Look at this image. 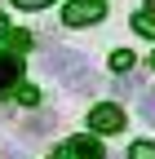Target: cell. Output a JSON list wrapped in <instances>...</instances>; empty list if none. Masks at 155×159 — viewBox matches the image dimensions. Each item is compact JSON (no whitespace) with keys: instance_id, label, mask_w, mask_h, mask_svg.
Instances as JSON below:
<instances>
[{"instance_id":"cell-14","label":"cell","mask_w":155,"mask_h":159,"mask_svg":"<svg viewBox=\"0 0 155 159\" xmlns=\"http://www.w3.org/2000/svg\"><path fill=\"white\" fill-rule=\"evenodd\" d=\"M151 66H155V57H151Z\"/></svg>"},{"instance_id":"cell-13","label":"cell","mask_w":155,"mask_h":159,"mask_svg":"<svg viewBox=\"0 0 155 159\" xmlns=\"http://www.w3.org/2000/svg\"><path fill=\"white\" fill-rule=\"evenodd\" d=\"M0 35H5V18H0Z\"/></svg>"},{"instance_id":"cell-3","label":"cell","mask_w":155,"mask_h":159,"mask_svg":"<svg viewBox=\"0 0 155 159\" xmlns=\"http://www.w3.org/2000/svg\"><path fill=\"white\" fill-rule=\"evenodd\" d=\"M58 159H106V155H102V142H93V137H71L62 142Z\"/></svg>"},{"instance_id":"cell-12","label":"cell","mask_w":155,"mask_h":159,"mask_svg":"<svg viewBox=\"0 0 155 159\" xmlns=\"http://www.w3.org/2000/svg\"><path fill=\"white\" fill-rule=\"evenodd\" d=\"M146 13H155V0H146Z\"/></svg>"},{"instance_id":"cell-7","label":"cell","mask_w":155,"mask_h":159,"mask_svg":"<svg viewBox=\"0 0 155 159\" xmlns=\"http://www.w3.org/2000/svg\"><path fill=\"white\" fill-rule=\"evenodd\" d=\"M111 66L120 71V75H129V71H133V53H129V49H115V53H111Z\"/></svg>"},{"instance_id":"cell-5","label":"cell","mask_w":155,"mask_h":159,"mask_svg":"<svg viewBox=\"0 0 155 159\" xmlns=\"http://www.w3.org/2000/svg\"><path fill=\"white\" fill-rule=\"evenodd\" d=\"M0 40L9 44V53H22V49L31 44V35H27V31H9V27H5V35H0Z\"/></svg>"},{"instance_id":"cell-4","label":"cell","mask_w":155,"mask_h":159,"mask_svg":"<svg viewBox=\"0 0 155 159\" xmlns=\"http://www.w3.org/2000/svg\"><path fill=\"white\" fill-rule=\"evenodd\" d=\"M22 80V53H0V93H13Z\"/></svg>"},{"instance_id":"cell-10","label":"cell","mask_w":155,"mask_h":159,"mask_svg":"<svg viewBox=\"0 0 155 159\" xmlns=\"http://www.w3.org/2000/svg\"><path fill=\"white\" fill-rule=\"evenodd\" d=\"M142 115L155 124V93H146V97H142Z\"/></svg>"},{"instance_id":"cell-6","label":"cell","mask_w":155,"mask_h":159,"mask_svg":"<svg viewBox=\"0 0 155 159\" xmlns=\"http://www.w3.org/2000/svg\"><path fill=\"white\" fill-rule=\"evenodd\" d=\"M133 27H138V35H146V40H155V13H138V18H133Z\"/></svg>"},{"instance_id":"cell-1","label":"cell","mask_w":155,"mask_h":159,"mask_svg":"<svg viewBox=\"0 0 155 159\" xmlns=\"http://www.w3.org/2000/svg\"><path fill=\"white\" fill-rule=\"evenodd\" d=\"M102 13H106L102 0H71L62 9V22L67 27H93V22H102Z\"/></svg>"},{"instance_id":"cell-8","label":"cell","mask_w":155,"mask_h":159,"mask_svg":"<svg viewBox=\"0 0 155 159\" xmlns=\"http://www.w3.org/2000/svg\"><path fill=\"white\" fill-rule=\"evenodd\" d=\"M129 159H155V146H151V142H133Z\"/></svg>"},{"instance_id":"cell-11","label":"cell","mask_w":155,"mask_h":159,"mask_svg":"<svg viewBox=\"0 0 155 159\" xmlns=\"http://www.w3.org/2000/svg\"><path fill=\"white\" fill-rule=\"evenodd\" d=\"M18 9H45V5H53V0H13Z\"/></svg>"},{"instance_id":"cell-9","label":"cell","mask_w":155,"mask_h":159,"mask_svg":"<svg viewBox=\"0 0 155 159\" xmlns=\"http://www.w3.org/2000/svg\"><path fill=\"white\" fill-rule=\"evenodd\" d=\"M18 97H22L27 106H35V102H40V89H35V84H18Z\"/></svg>"},{"instance_id":"cell-2","label":"cell","mask_w":155,"mask_h":159,"mask_svg":"<svg viewBox=\"0 0 155 159\" xmlns=\"http://www.w3.org/2000/svg\"><path fill=\"white\" fill-rule=\"evenodd\" d=\"M89 128H98V133H120V128H124V111L111 106V102L93 106V111H89Z\"/></svg>"}]
</instances>
